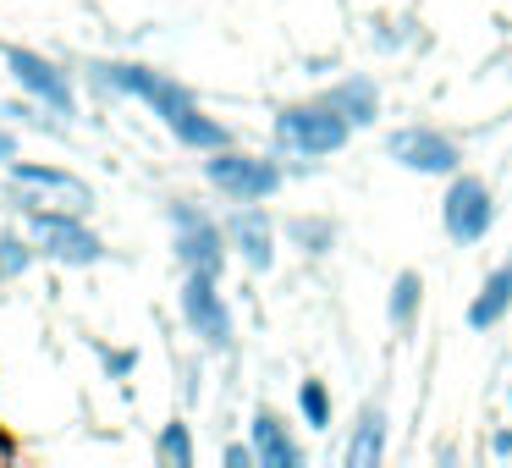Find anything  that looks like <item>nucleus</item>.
<instances>
[{
	"mask_svg": "<svg viewBox=\"0 0 512 468\" xmlns=\"http://www.w3.org/2000/svg\"><path fill=\"white\" fill-rule=\"evenodd\" d=\"M298 402H303V419H309L314 430H325V424H331V397H325L320 380H309V386L298 391Z\"/></svg>",
	"mask_w": 512,
	"mask_h": 468,
	"instance_id": "nucleus-18",
	"label": "nucleus"
},
{
	"mask_svg": "<svg viewBox=\"0 0 512 468\" xmlns=\"http://www.w3.org/2000/svg\"><path fill=\"white\" fill-rule=\"evenodd\" d=\"M413 303H419V276H397V292H391V320L408 325L413 320Z\"/></svg>",
	"mask_w": 512,
	"mask_h": 468,
	"instance_id": "nucleus-19",
	"label": "nucleus"
},
{
	"mask_svg": "<svg viewBox=\"0 0 512 468\" xmlns=\"http://www.w3.org/2000/svg\"><path fill=\"white\" fill-rule=\"evenodd\" d=\"M17 160V133L12 127H0V166H12Z\"/></svg>",
	"mask_w": 512,
	"mask_h": 468,
	"instance_id": "nucleus-21",
	"label": "nucleus"
},
{
	"mask_svg": "<svg viewBox=\"0 0 512 468\" xmlns=\"http://www.w3.org/2000/svg\"><path fill=\"white\" fill-rule=\"evenodd\" d=\"M204 177H210L215 188L226 193V199H237V204L270 199V193L281 188V171L270 166V160H254V155H226V149H215V160L204 166Z\"/></svg>",
	"mask_w": 512,
	"mask_h": 468,
	"instance_id": "nucleus-6",
	"label": "nucleus"
},
{
	"mask_svg": "<svg viewBox=\"0 0 512 468\" xmlns=\"http://www.w3.org/2000/svg\"><path fill=\"white\" fill-rule=\"evenodd\" d=\"M34 259H39V248L28 232H0V276H23Z\"/></svg>",
	"mask_w": 512,
	"mask_h": 468,
	"instance_id": "nucleus-16",
	"label": "nucleus"
},
{
	"mask_svg": "<svg viewBox=\"0 0 512 468\" xmlns=\"http://www.w3.org/2000/svg\"><path fill=\"white\" fill-rule=\"evenodd\" d=\"M182 314H188V325L210 347H232V314H226L210 270H188V281H182Z\"/></svg>",
	"mask_w": 512,
	"mask_h": 468,
	"instance_id": "nucleus-7",
	"label": "nucleus"
},
{
	"mask_svg": "<svg viewBox=\"0 0 512 468\" xmlns=\"http://www.w3.org/2000/svg\"><path fill=\"white\" fill-rule=\"evenodd\" d=\"M347 116L336 105H292V111L276 116V144L287 155H331V149L347 144Z\"/></svg>",
	"mask_w": 512,
	"mask_h": 468,
	"instance_id": "nucleus-4",
	"label": "nucleus"
},
{
	"mask_svg": "<svg viewBox=\"0 0 512 468\" xmlns=\"http://www.w3.org/2000/svg\"><path fill=\"white\" fill-rule=\"evenodd\" d=\"M6 182H12V204L23 215L34 210H56V215H89L94 210V188L78 182L61 166H34V160H12L6 166Z\"/></svg>",
	"mask_w": 512,
	"mask_h": 468,
	"instance_id": "nucleus-2",
	"label": "nucleus"
},
{
	"mask_svg": "<svg viewBox=\"0 0 512 468\" xmlns=\"http://www.w3.org/2000/svg\"><path fill=\"white\" fill-rule=\"evenodd\" d=\"M94 83H105V89H122V94H133V100L155 105V116H160V122H166L188 149H226V127L210 122V116L193 105V94L182 89V83H171L166 72L133 67V61H100V67H94Z\"/></svg>",
	"mask_w": 512,
	"mask_h": 468,
	"instance_id": "nucleus-1",
	"label": "nucleus"
},
{
	"mask_svg": "<svg viewBox=\"0 0 512 468\" xmlns=\"http://www.w3.org/2000/svg\"><path fill=\"white\" fill-rule=\"evenodd\" d=\"M6 67H12L17 89H23V94H34V100L45 105L50 116H72V111H78V94H72L67 72H61L50 56H39V50L12 45V50H6Z\"/></svg>",
	"mask_w": 512,
	"mask_h": 468,
	"instance_id": "nucleus-5",
	"label": "nucleus"
},
{
	"mask_svg": "<svg viewBox=\"0 0 512 468\" xmlns=\"http://www.w3.org/2000/svg\"><path fill=\"white\" fill-rule=\"evenodd\" d=\"M325 105H336L353 127L358 122H375V83H336V89L325 94Z\"/></svg>",
	"mask_w": 512,
	"mask_h": 468,
	"instance_id": "nucleus-14",
	"label": "nucleus"
},
{
	"mask_svg": "<svg viewBox=\"0 0 512 468\" xmlns=\"http://www.w3.org/2000/svg\"><path fill=\"white\" fill-rule=\"evenodd\" d=\"M171 221H177V254H182V265L221 276V265H226L221 226H210L199 210H193V204H171Z\"/></svg>",
	"mask_w": 512,
	"mask_h": 468,
	"instance_id": "nucleus-8",
	"label": "nucleus"
},
{
	"mask_svg": "<svg viewBox=\"0 0 512 468\" xmlns=\"http://www.w3.org/2000/svg\"><path fill=\"white\" fill-rule=\"evenodd\" d=\"M23 232L34 237V248L56 265H100L105 259V243L83 226V215H56V210H34L23 215Z\"/></svg>",
	"mask_w": 512,
	"mask_h": 468,
	"instance_id": "nucleus-3",
	"label": "nucleus"
},
{
	"mask_svg": "<svg viewBox=\"0 0 512 468\" xmlns=\"http://www.w3.org/2000/svg\"><path fill=\"white\" fill-rule=\"evenodd\" d=\"M226 232H232V243L243 248V259H248L254 270L270 265V226H265V215L243 210V215H232V226H226Z\"/></svg>",
	"mask_w": 512,
	"mask_h": 468,
	"instance_id": "nucleus-12",
	"label": "nucleus"
},
{
	"mask_svg": "<svg viewBox=\"0 0 512 468\" xmlns=\"http://www.w3.org/2000/svg\"><path fill=\"white\" fill-rule=\"evenodd\" d=\"M391 155L408 171H452L457 166L452 138H441V133H397L391 138Z\"/></svg>",
	"mask_w": 512,
	"mask_h": 468,
	"instance_id": "nucleus-10",
	"label": "nucleus"
},
{
	"mask_svg": "<svg viewBox=\"0 0 512 468\" xmlns=\"http://www.w3.org/2000/svg\"><path fill=\"white\" fill-rule=\"evenodd\" d=\"M380 446H386V430H380V413L369 408L364 419H358L353 446H347V463H353V468H375L380 463Z\"/></svg>",
	"mask_w": 512,
	"mask_h": 468,
	"instance_id": "nucleus-15",
	"label": "nucleus"
},
{
	"mask_svg": "<svg viewBox=\"0 0 512 468\" xmlns=\"http://www.w3.org/2000/svg\"><path fill=\"white\" fill-rule=\"evenodd\" d=\"M507 452H512V430H501L496 435V457H507Z\"/></svg>",
	"mask_w": 512,
	"mask_h": 468,
	"instance_id": "nucleus-23",
	"label": "nucleus"
},
{
	"mask_svg": "<svg viewBox=\"0 0 512 468\" xmlns=\"http://www.w3.org/2000/svg\"><path fill=\"white\" fill-rule=\"evenodd\" d=\"M226 463H232V468H248V463H259V457H254V446H226Z\"/></svg>",
	"mask_w": 512,
	"mask_h": 468,
	"instance_id": "nucleus-22",
	"label": "nucleus"
},
{
	"mask_svg": "<svg viewBox=\"0 0 512 468\" xmlns=\"http://www.w3.org/2000/svg\"><path fill=\"white\" fill-rule=\"evenodd\" d=\"M446 232H452L457 243H479V237L490 232V193H485V182H474V177L452 182V193H446Z\"/></svg>",
	"mask_w": 512,
	"mask_h": 468,
	"instance_id": "nucleus-9",
	"label": "nucleus"
},
{
	"mask_svg": "<svg viewBox=\"0 0 512 468\" xmlns=\"http://www.w3.org/2000/svg\"><path fill=\"white\" fill-rule=\"evenodd\" d=\"M160 463L166 468H193V441H188V424H166L160 430Z\"/></svg>",
	"mask_w": 512,
	"mask_h": 468,
	"instance_id": "nucleus-17",
	"label": "nucleus"
},
{
	"mask_svg": "<svg viewBox=\"0 0 512 468\" xmlns=\"http://www.w3.org/2000/svg\"><path fill=\"white\" fill-rule=\"evenodd\" d=\"M507 303H512V265H507V270H496V276L485 281V292H479L474 309H468V325H474V331L496 325L501 314H507Z\"/></svg>",
	"mask_w": 512,
	"mask_h": 468,
	"instance_id": "nucleus-13",
	"label": "nucleus"
},
{
	"mask_svg": "<svg viewBox=\"0 0 512 468\" xmlns=\"http://www.w3.org/2000/svg\"><path fill=\"white\" fill-rule=\"evenodd\" d=\"M254 457L265 468H298L303 463L298 441L287 435V424H281L276 413H259V419H254Z\"/></svg>",
	"mask_w": 512,
	"mask_h": 468,
	"instance_id": "nucleus-11",
	"label": "nucleus"
},
{
	"mask_svg": "<svg viewBox=\"0 0 512 468\" xmlns=\"http://www.w3.org/2000/svg\"><path fill=\"white\" fill-rule=\"evenodd\" d=\"M133 364H138V353H105V369H111V375H133Z\"/></svg>",
	"mask_w": 512,
	"mask_h": 468,
	"instance_id": "nucleus-20",
	"label": "nucleus"
}]
</instances>
